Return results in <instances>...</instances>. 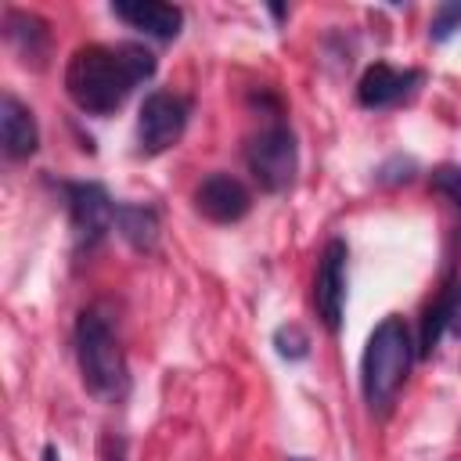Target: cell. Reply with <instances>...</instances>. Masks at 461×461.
Returning <instances> with one entry per match:
<instances>
[{"mask_svg": "<svg viewBox=\"0 0 461 461\" xmlns=\"http://www.w3.org/2000/svg\"><path fill=\"white\" fill-rule=\"evenodd\" d=\"M194 209L212 223H238L252 209L249 187L230 173H209L194 187Z\"/></svg>", "mask_w": 461, "mask_h": 461, "instance_id": "8", "label": "cell"}, {"mask_svg": "<svg viewBox=\"0 0 461 461\" xmlns=\"http://www.w3.org/2000/svg\"><path fill=\"white\" fill-rule=\"evenodd\" d=\"M112 14L122 18L130 29H140L151 40H173L184 25V11L162 0H115Z\"/></svg>", "mask_w": 461, "mask_h": 461, "instance_id": "10", "label": "cell"}, {"mask_svg": "<svg viewBox=\"0 0 461 461\" xmlns=\"http://www.w3.org/2000/svg\"><path fill=\"white\" fill-rule=\"evenodd\" d=\"M457 29H461V0H454V4H439V7L432 11L429 36H432L436 43H447Z\"/></svg>", "mask_w": 461, "mask_h": 461, "instance_id": "15", "label": "cell"}, {"mask_svg": "<svg viewBox=\"0 0 461 461\" xmlns=\"http://www.w3.org/2000/svg\"><path fill=\"white\" fill-rule=\"evenodd\" d=\"M274 346H277V353H281L285 360H303V357L310 353V335H306L299 324H281V328L274 331Z\"/></svg>", "mask_w": 461, "mask_h": 461, "instance_id": "14", "label": "cell"}, {"mask_svg": "<svg viewBox=\"0 0 461 461\" xmlns=\"http://www.w3.org/2000/svg\"><path fill=\"white\" fill-rule=\"evenodd\" d=\"M288 461H306V457H288Z\"/></svg>", "mask_w": 461, "mask_h": 461, "instance_id": "19", "label": "cell"}, {"mask_svg": "<svg viewBox=\"0 0 461 461\" xmlns=\"http://www.w3.org/2000/svg\"><path fill=\"white\" fill-rule=\"evenodd\" d=\"M115 227L119 234L137 249V252H151L158 245V212L151 205L140 202H119L115 209Z\"/></svg>", "mask_w": 461, "mask_h": 461, "instance_id": "13", "label": "cell"}, {"mask_svg": "<svg viewBox=\"0 0 461 461\" xmlns=\"http://www.w3.org/2000/svg\"><path fill=\"white\" fill-rule=\"evenodd\" d=\"M429 187H432L436 194H443V198L461 212V166H436Z\"/></svg>", "mask_w": 461, "mask_h": 461, "instance_id": "16", "label": "cell"}, {"mask_svg": "<svg viewBox=\"0 0 461 461\" xmlns=\"http://www.w3.org/2000/svg\"><path fill=\"white\" fill-rule=\"evenodd\" d=\"M43 461H61V457H58V447H54V443H47V447H43Z\"/></svg>", "mask_w": 461, "mask_h": 461, "instance_id": "18", "label": "cell"}, {"mask_svg": "<svg viewBox=\"0 0 461 461\" xmlns=\"http://www.w3.org/2000/svg\"><path fill=\"white\" fill-rule=\"evenodd\" d=\"M155 76V54L140 43H83L65 65V90L86 115L115 112L133 86Z\"/></svg>", "mask_w": 461, "mask_h": 461, "instance_id": "1", "label": "cell"}, {"mask_svg": "<svg viewBox=\"0 0 461 461\" xmlns=\"http://www.w3.org/2000/svg\"><path fill=\"white\" fill-rule=\"evenodd\" d=\"M0 140H4V155L14 162L29 158L40 148V126L14 94L0 97Z\"/></svg>", "mask_w": 461, "mask_h": 461, "instance_id": "11", "label": "cell"}, {"mask_svg": "<svg viewBox=\"0 0 461 461\" xmlns=\"http://www.w3.org/2000/svg\"><path fill=\"white\" fill-rule=\"evenodd\" d=\"M65 191V205H68V223L76 234L79 249H94L108 238V230L115 227V202L108 194L104 184L97 180H68L61 184Z\"/></svg>", "mask_w": 461, "mask_h": 461, "instance_id": "5", "label": "cell"}, {"mask_svg": "<svg viewBox=\"0 0 461 461\" xmlns=\"http://www.w3.org/2000/svg\"><path fill=\"white\" fill-rule=\"evenodd\" d=\"M421 72L418 68H393V65H385V61H375L364 76H360V83H357V101L364 104V108H393V104H400V101H407L418 86H421Z\"/></svg>", "mask_w": 461, "mask_h": 461, "instance_id": "9", "label": "cell"}, {"mask_svg": "<svg viewBox=\"0 0 461 461\" xmlns=\"http://www.w3.org/2000/svg\"><path fill=\"white\" fill-rule=\"evenodd\" d=\"M245 166L256 176L263 191H285L295 180L299 169V144L295 133L285 122L263 126L249 144H245Z\"/></svg>", "mask_w": 461, "mask_h": 461, "instance_id": "4", "label": "cell"}, {"mask_svg": "<svg viewBox=\"0 0 461 461\" xmlns=\"http://www.w3.org/2000/svg\"><path fill=\"white\" fill-rule=\"evenodd\" d=\"M414 339L411 328L403 324V317L389 313L375 324V331L367 335L364 357H360V389L364 400L375 414H385L396 400V393L403 389L411 364H414Z\"/></svg>", "mask_w": 461, "mask_h": 461, "instance_id": "3", "label": "cell"}, {"mask_svg": "<svg viewBox=\"0 0 461 461\" xmlns=\"http://www.w3.org/2000/svg\"><path fill=\"white\" fill-rule=\"evenodd\" d=\"M4 36L11 40V47L18 50V58L25 65H43L47 50H50V36H47V22L29 14V11H7L4 14Z\"/></svg>", "mask_w": 461, "mask_h": 461, "instance_id": "12", "label": "cell"}, {"mask_svg": "<svg viewBox=\"0 0 461 461\" xmlns=\"http://www.w3.org/2000/svg\"><path fill=\"white\" fill-rule=\"evenodd\" d=\"M346 259H349V249L342 238H331L321 252V263H317V274H313V306H317V317L328 331H339L342 328V310H346Z\"/></svg>", "mask_w": 461, "mask_h": 461, "instance_id": "7", "label": "cell"}, {"mask_svg": "<svg viewBox=\"0 0 461 461\" xmlns=\"http://www.w3.org/2000/svg\"><path fill=\"white\" fill-rule=\"evenodd\" d=\"M191 101L173 94V90H151L137 112V140L148 155H162L173 148L187 126Z\"/></svg>", "mask_w": 461, "mask_h": 461, "instance_id": "6", "label": "cell"}, {"mask_svg": "<svg viewBox=\"0 0 461 461\" xmlns=\"http://www.w3.org/2000/svg\"><path fill=\"white\" fill-rule=\"evenodd\" d=\"M76 364L90 396L119 403L130 393V367L112 328V317L101 306H86L76 317Z\"/></svg>", "mask_w": 461, "mask_h": 461, "instance_id": "2", "label": "cell"}, {"mask_svg": "<svg viewBox=\"0 0 461 461\" xmlns=\"http://www.w3.org/2000/svg\"><path fill=\"white\" fill-rule=\"evenodd\" d=\"M447 328L454 335H461V285L450 288V299H447Z\"/></svg>", "mask_w": 461, "mask_h": 461, "instance_id": "17", "label": "cell"}]
</instances>
